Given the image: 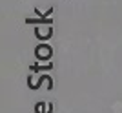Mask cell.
Returning <instances> with one entry per match:
<instances>
[{"label":"cell","mask_w":122,"mask_h":113,"mask_svg":"<svg viewBox=\"0 0 122 113\" xmlns=\"http://www.w3.org/2000/svg\"><path fill=\"white\" fill-rule=\"evenodd\" d=\"M49 55H51V49L47 46H40L38 47V56H40V58H47Z\"/></svg>","instance_id":"cell-1"}]
</instances>
